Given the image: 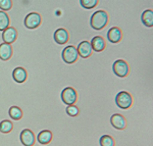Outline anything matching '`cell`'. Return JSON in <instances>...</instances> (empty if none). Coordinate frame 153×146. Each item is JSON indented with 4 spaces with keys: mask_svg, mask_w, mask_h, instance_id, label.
Returning a JSON list of instances; mask_svg holds the SVG:
<instances>
[{
    "mask_svg": "<svg viewBox=\"0 0 153 146\" xmlns=\"http://www.w3.org/2000/svg\"><path fill=\"white\" fill-rule=\"evenodd\" d=\"M108 23V14L104 10L95 11L90 19V25L94 30H102Z\"/></svg>",
    "mask_w": 153,
    "mask_h": 146,
    "instance_id": "1",
    "label": "cell"
},
{
    "mask_svg": "<svg viewBox=\"0 0 153 146\" xmlns=\"http://www.w3.org/2000/svg\"><path fill=\"white\" fill-rule=\"evenodd\" d=\"M115 103L122 110H128L133 104V98L127 91H120L115 96Z\"/></svg>",
    "mask_w": 153,
    "mask_h": 146,
    "instance_id": "2",
    "label": "cell"
},
{
    "mask_svg": "<svg viewBox=\"0 0 153 146\" xmlns=\"http://www.w3.org/2000/svg\"><path fill=\"white\" fill-rule=\"evenodd\" d=\"M62 59L65 63L68 64H71L74 63H76V59L79 57V54H78V50L75 46H66L65 49L62 50Z\"/></svg>",
    "mask_w": 153,
    "mask_h": 146,
    "instance_id": "3",
    "label": "cell"
},
{
    "mask_svg": "<svg viewBox=\"0 0 153 146\" xmlns=\"http://www.w3.org/2000/svg\"><path fill=\"white\" fill-rule=\"evenodd\" d=\"M112 69H113V73L117 77H120V78H125V77H127L130 72L129 64L126 63L125 60H123V59L115 60L114 63H113Z\"/></svg>",
    "mask_w": 153,
    "mask_h": 146,
    "instance_id": "4",
    "label": "cell"
},
{
    "mask_svg": "<svg viewBox=\"0 0 153 146\" xmlns=\"http://www.w3.org/2000/svg\"><path fill=\"white\" fill-rule=\"evenodd\" d=\"M76 99H78V95L74 88L66 87L61 92V100L66 105H73L76 103Z\"/></svg>",
    "mask_w": 153,
    "mask_h": 146,
    "instance_id": "5",
    "label": "cell"
},
{
    "mask_svg": "<svg viewBox=\"0 0 153 146\" xmlns=\"http://www.w3.org/2000/svg\"><path fill=\"white\" fill-rule=\"evenodd\" d=\"M42 23V16L37 12H31L26 16L24 21L25 26L30 30H33L38 28Z\"/></svg>",
    "mask_w": 153,
    "mask_h": 146,
    "instance_id": "6",
    "label": "cell"
},
{
    "mask_svg": "<svg viewBox=\"0 0 153 146\" xmlns=\"http://www.w3.org/2000/svg\"><path fill=\"white\" fill-rule=\"evenodd\" d=\"M19 138H21V142L24 146H34V144H35V134L30 129H25V130L22 131Z\"/></svg>",
    "mask_w": 153,
    "mask_h": 146,
    "instance_id": "7",
    "label": "cell"
},
{
    "mask_svg": "<svg viewBox=\"0 0 153 146\" xmlns=\"http://www.w3.org/2000/svg\"><path fill=\"white\" fill-rule=\"evenodd\" d=\"M78 54L83 58H87V57H90L91 54H92V46H91L90 42L89 41H82L80 44L78 45Z\"/></svg>",
    "mask_w": 153,
    "mask_h": 146,
    "instance_id": "8",
    "label": "cell"
},
{
    "mask_svg": "<svg viewBox=\"0 0 153 146\" xmlns=\"http://www.w3.org/2000/svg\"><path fill=\"white\" fill-rule=\"evenodd\" d=\"M18 38V32L13 27H8L4 31H2V40L4 41V43L11 44Z\"/></svg>",
    "mask_w": 153,
    "mask_h": 146,
    "instance_id": "9",
    "label": "cell"
},
{
    "mask_svg": "<svg viewBox=\"0 0 153 146\" xmlns=\"http://www.w3.org/2000/svg\"><path fill=\"white\" fill-rule=\"evenodd\" d=\"M110 123H111L112 127L115 128L117 130H124L127 126V121L126 118L123 117L122 115H118V113H115V115H112L111 118H110Z\"/></svg>",
    "mask_w": 153,
    "mask_h": 146,
    "instance_id": "10",
    "label": "cell"
},
{
    "mask_svg": "<svg viewBox=\"0 0 153 146\" xmlns=\"http://www.w3.org/2000/svg\"><path fill=\"white\" fill-rule=\"evenodd\" d=\"M122 37H123L122 30L117 28V27H112V28L108 30L107 39L111 43H118V42L122 40Z\"/></svg>",
    "mask_w": 153,
    "mask_h": 146,
    "instance_id": "11",
    "label": "cell"
},
{
    "mask_svg": "<svg viewBox=\"0 0 153 146\" xmlns=\"http://www.w3.org/2000/svg\"><path fill=\"white\" fill-rule=\"evenodd\" d=\"M53 37H54V41L57 44H60V45L65 44L66 42L68 41V31L63 28L56 30Z\"/></svg>",
    "mask_w": 153,
    "mask_h": 146,
    "instance_id": "12",
    "label": "cell"
},
{
    "mask_svg": "<svg viewBox=\"0 0 153 146\" xmlns=\"http://www.w3.org/2000/svg\"><path fill=\"white\" fill-rule=\"evenodd\" d=\"M12 78L16 81V83H24L26 82L27 78H28V74H27V71L25 70L24 68H16L12 72Z\"/></svg>",
    "mask_w": 153,
    "mask_h": 146,
    "instance_id": "13",
    "label": "cell"
},
{
    "mask_svg": "<svg viewBox=\"0 0 153 146\" xmlns=\"http://www.w3.org/2000/svg\"><path fill=\"white\" fill-rule=\"evenodd\" d=\"M90 44H91V46H92V49L94 51H96V52H101V51H103L106 46L105 40L101 36L94 37V38L91 40Z\"/></svg>",
    "mask_w": 153,
    "mask_h": 146,
    "instance_id": "14",
    "label": "cell"
},
{
    "mask_svg": "<svg viewBox=\"0 0 153 146\" xmlns=\"http://www.w3.org/2000/svg\"><path fill=\"white\" fill-rule=\"evenodd\" d=\"M12 56V47L11 44L2 43L0 44V59L1 60H8Z\"/></svg>",
    "mask_w": 153,
    "mask_h": 146,
    "instance_id": "15",
    "label": "cell"
},
{
    "mask_svg": "<svg viewBox=\"0 0 153 146\" xmlns=\"http://www.w3.org/2000/svg\"><path fill=\"white\" fill-rule=\"evenodd\" d=\"M37 140H38V142L42 145L48 144V143H50L51 140H52V133L48 130L42 131V132L39 133L38 137H37Z\"/></svg>",
    "mask_w": 153,
    "mask_h": 146,
    "instance_id": "16",
    "label": "cell"
},
{
    "mask_svg": "<svg viewBox=\"0 0 153 146\" xmlns=\"http://www.w3.org/2000/svg\"><path fill=\"white\" fill-rule=\"evenodd\" d=\"M141 21L146 27H149V28L153 27V11H152V9H146V10L143 12L142 16H141Z\"/></svg>",
    "mask_w": 153,
    "mask_h": 146,
    "instance_id": "17",
    "label": "cell"
},
{
    "mask_svg": "<svg viewBox=\"0 0 153 146\" xmlns=\"http://www.w3.org/2000/svg\"><path fill=\"white\" fill-rule=\"evenodd\" d=\"M9 24H10V19H9L7 13L5 11L0 10V31H4L8 28Z\"/></svg>",
    "mask_w": 153,
    "mask_h": 146,
    "instance_id": "18",
    "label": "cell"
},
{
    "mask_svg": "<svg viewBox=\"0 0 153 146\" xmlns=\"http://www.w3.org/2000/svg\"><path fill=\"white\" fill-rule=\"evenodd\" d=\"M9 117H10L13 121H19L23 118V111L18 106H11L9 108Z\"/></svg>",
    "mask_w": 153,
    "mask_h": 146,
    "instance_id": "19",
    "label": "cell"
},
{
    "mask_svg": "<svg viewBox=\"0 0 153 146\" xmlns=\"http://www.w3.org/2000/svg\"><path fill=\"white\" fill-rule=\"evenodd\" d=\"M13 129V125L10 121L4 120L0 123V132L4 133V134H7V133H10Z\"/></svg>",
    "mask_w": 153,
    "mask_h": 146,
    "instance_id": "20",
    "label": "cell"
},
{
    "mask_svg": "<svg viewBox=\"0 0 153 146\" xmlns=\"http://www.w3.org/2000/svg\"><path fill=\"white\" fill-rule=\"evenodd\" d=\"M99 143H100V146H114V144H115L114 139L109 135L101 136Z\"/></svg>",
    "mask_w": 153,
    "mask_h": 146,
    "instance_id": "21",
    "label": "cell"
},
{
    "mask_svg": "<svg viewBox=\"0 0 153 146\" xmlns=\"http://www.w3.org/2000/svg\"><path fill=\"white\" fill-rule=\"evenodd\" d=\"M80 3L83 8L92 9L98 4V0H80Z\"/></svg>",
    "mask_w": 153,
    "mask_h": 146,
    "instance_id": "22",
    "label": "cell"
},
{
    "mask_svg": "<svg viewBox=\"0 0 153 146\" xmlns=\"http://www.w3.org/2000/svg\"><path fill=\"white\" fill-rule=\"evenodd\" d=\"M12 0H0V9L2 11H7L11 9Z\"/></svg>",
    "mask_w": 153,
    "mask_h": 146,
    "instance_id": "23",
    "label": "cell"
},
{
    "mask_svg": "<svg viewBox=\"0 0 153 146\" xmlns=\"http://www.w3.org/2000/svg\"><path fill=\"white\" fill-rule=\"evenodd\" d=\"M66 113L71 117H76L79 115V108L78 106H76L75 104L73 105H68L66 107Z\"/></svg>",
    "mask_w": 153,
    "mask_h": 146,
    "instance_id": "24",
    "label": "cell"
}]
</instances>
